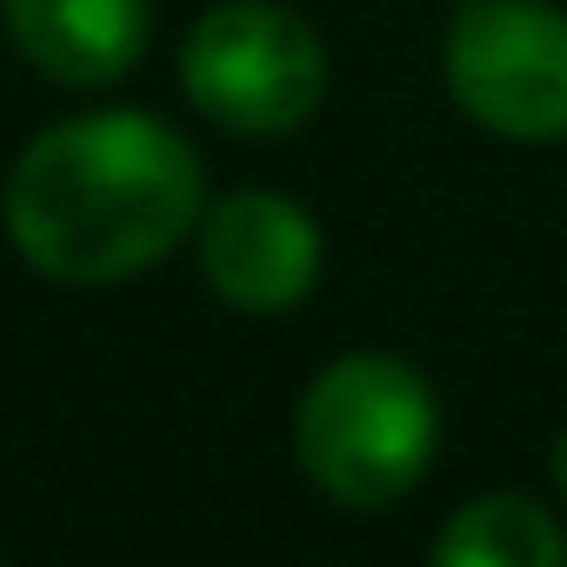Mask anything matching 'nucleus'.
<instances>
[{
	"mask_svg": "<svg viewBox=\"0 0 567 567\" xmlns=\"http://www.w3.org/2000/svg\"><path fill=\"white\" fill-rule=\"evenodd\" d=\"M200 274L240 315H288L321 280V227L288 194L240 187L200 214Z\"/></svg>",
	"mask_w": 567,
	"mask_h": 567,
	"instance_id": "nucleus-5",
	"label": "nucleus"
},
{
	"mask_svg": "<svg viewBox=\"0 0 567 567\" xmlns=\"http://www.w3.org/2000/svg\"><path fill=\"white\" fill-rule=\"evenodd\" d=\"M441 447V408L421 368L361 348L328 361L295 408V454L308 481L341 507H388L421 487Z\"/></svg>",
	"mask_w": 567,
	"mask_h": 567,
	"instance_id": "nucleus-2",
	"label": "nucleus"
},
{
	"mask_svg": "<svg viewBox=\"0 0 567 567\" xmlns=\"http://www.w3.org/2000/svg\"><path fill=\"white\" fill-rule=\"evenodd\" d=\"M181 87L227 134H295L328 94V48L274 0H220L181 41Z\"/></svg>",
	"mask_w": 567,
	"mask_h": 567,
	"instance_id": "nucleus-3",
	"label": "nucleus"
},
{
	"mask_svg": "<svg viewBox=\"0 0 567 567\" xmlns=\"http://www.w3.org/2000/svg\"><path fill=\"white\" fill-rule=\"evenodd\" d=\"M461 8H467V0H461Z\"/></svg>",
	"mask_w": 567,
	"mask_h": 567,
	"instance_id": "nucleus-9",
	"label": "nucleus"
},
{
	"mask_svg": "<svg viewBox=\"0 0 567 567\" xmlns=\"http://www.w3.org/2000/svg\"><path fill=\"white\" fill-rule=\"evenodd\" d=\"M441 567H560L567 534L527 494H481L434 534Z\"/></svg>",
	"mask_w": 567,
	"mask_h": 567,
	"instance_id": "nucleus-7",
	"label": "nucleus"
},
{
	"mask_svg": "<svg viewBox=\"0 0 567 567\" xmlns=\"http://www.w3.org/2000/svg\"><path fill=\"white\" fill-rule=\"evenodd\" d=\"M21 61L61 87H107L147 48V0H0Z\"/></svg>",
	"mask_w": 567,
	"mask_h": 567,
	"instance_id": "nucleus-6",
	"label": "nucleus"
},
{
	"mask_svg": "<svg viewBox=\"0 0 567 567\" xmlns=\"http://www.w3.org/2000/svg\"><path fill=\"white\" fill-rule=\"evenodd\" d=\"M0 214L28 267L68 288H107L167 260L194 234L207 214L200 161L154 114H81L48 127L14 161Z\"/></svg>",
	"mask_w": 567,
	"mask_h": 567,
	"instance_id": "nucleus-1",
	"label": "nucleus"
},
{
	"mask_svg": "<svg viewBox=\"0 0 567 567\" xmlns=\"http://www.w3.org/2000/svg\"><path fill=\"white\" fill-rule=\"evenodd\" d=\"M554 481H560V494H567V427H560V441H554Z\"/></svg>",
	"mask_w": 567,
	"mask_h": 567,
	"instance_id": "nucleus-8",
	"label": "nucleus"
},
{
	"mask_svg": "<svg viewBox=\"0 0 567 567\" xmlns=\"http://www.w3.org/2000/svg\"><path fill=\"white\" fill-rule=\"evenodd\" d=\"M447 87L501 141H567V14L547 0H467L447 28Z\"/></svg>",
	"mask_w": 567,
	"mask_h": 567,
	"instance_id": "nucleus-4",
	"label": "nucleus"
}]
</instances>
